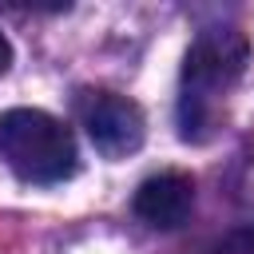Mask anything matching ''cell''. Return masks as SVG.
Returning <instances> with one entry per match:
<instances>
[{
	"instance_id": "cell-1",
	"label": "cell",
	"mask_w": 254,
	"mask_h": 254,
	"mask_svg": "<svg viewBox=\"0 0 254 254\" xmlns=\"http://www.w3.org/2000/svg\"><path fill=\"white\" fill-rule=\"evenodd\" d=\"M250 60V44L238 28H202L183 60V99H179V135L202 143L214 135L222 99L238 83Z\"/></svg>"
},
{
	"instance_id": "cell-2",
	"label": "cell",
	"mask_w": 254,
	"mask_h": 254,
	"mask_svg": "<svg viewBox=\"0 0 254 254\" xmlns=\"http://www.w3.org/2000/svg\"><path fill=\"white\" fill-rule=\"evenodd\" d=\"M0 159L16 179L36 187H56L79 167L67 123L40 107H12L0 115Z\"/></svg>"
},
{
	"instance_id": "cell-3",
	"label": "cell",
	"mask_w": 254,
	"mask_h": 254,
	"mask_svg": "<svg viewBox=\"0 0 254 254\" xmlns=\"http://www.w3.org/2000/svg\"><path fill=\"white\" fill-rule=\"evenodd\" d=\"M75 111H79V123H83L91 147L107 159H127L147 139L143 107L119 91H83Z\"/></svg>"
},
{
	"instance_id": "cell-4",
	"label": "cell",
	"mask_w": 254,
	"mask_h": 254,
	"mask_svg": "<svg viewBox=\"0 0 254 254\" xmlns=\"http://www.w3.org/2000/svg\"><path fill=\"white\" fill-rule=\"evenodd\" d=\"M194 206V179L183 171H163L139 183L135 190V214L155 230H175L190 218Z\"/></svg>"
},
{
	"instance_id": "cell-5",
	"label": "cell",
	"mask_w": 254,
	"mask_h": 254,
	"mask_svg": "<svg viewBox=\"0 0 254 254\" xmlns=\"http://www.w3.org/2000/svg\"><path fill=\"white\" fill-rule=\"evenodd\" d=\"M8 64H12V44L4 40V32H0V75L8 71Z\"/></svg>"
}]
</instances>
